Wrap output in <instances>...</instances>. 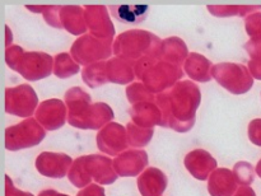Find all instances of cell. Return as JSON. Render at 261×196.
I'll return each instance as SVG.
<instances>
[{
  "instance_id": "obj_1",
  "label": "cell",
  "mask_w": 261,
  "mask_h": 196,
  "mask_svg": "<svg viewBox=\"0 0 261 196\" xmlns=\"http://www.w3.org/2000/svg\"><path fill=\"white\" fill-rule=\"evenodd\" d=\"M200 103V88L193 80L178 81L171 91L155 97V104L163 116L162 127L177 132H188L193 129Z\"/></svg>"
},
{
  "instance_id": "obj_2",
  "label": "cell",
  "mask_w": 261,
  "mask_h": 196,
  "mask_svg": "<svg viewBox=\"0 0 261 196\" xmlns=\"http://www.w3.org/2000/svg\"><path fill=\"white\" fill-rule=\"evenodd\" d=\"M68 107V124L81 130H101L114 121V109L105 102L92 103V97L81 87H73L64 94Z\"/></svg>"
},
{
  "instance_id": "obj_3",
  "label": "cell",
  "mask_w": 261,
  "mask_h": 196,
  "mask_svg": "<svg viewBox=\"0 0 261 196\" xmlns=\"http://www.w3.org/2000/svg\"><path fill=\"white\" fill-rule=\"evenodd\" d=\"M68 178L71 185L82 190L91 185L92 181L101 186L111 185L116 182L119 175L111 158L102 154H89L74 159Z\"/></svg>"
},
{
  "instance_id": "obj_4",
  "label": "cell",
  "mask_w": 261,
  "mask_h": 196,
  "mask_svg": "<svg viewBox=\"0 0 261 196\" xmlns=\"http://www.w3.org/2000/svg\"><path fill=\"white\" fill-rule=\"evenodd\" d=\"M162 40L154 33L145 30H129L120 33L114 41L112 51L115 56L138 61L143 58H157Z\"/></svg>"
},
{
  "instance_id": "obj_5",
  "label": "cell",
  "mask_w": 261,
  "mask_h": 196,
  "mask_svg": "<svg viewBox=\"0 0 261 196\" xmlns=\"http://www.w3.org/2000/svg\"><path fill=\"white\" fill-rule=\"evenodd\" d=\"M214 80L232 94H245L254 86V76L244 64L219 63L212 68Z\"/></svg>"
},
{
  "instance_id": "obj_6",
  "label": "cell",
  "mask_w": 261,
  "mask_h": 196,
  "mask_svg": "<svg viewBox=\"0 0 261 196\" xmlns=\"http://www.w3.org/2000/svg\"><path fill=\"white\" fill-rule=\"evenodd\" d=\"M46 137V129L33 117L5 129V148L10 152L28 149L40 144Z\"/></svg>"
},
{
  "instance_id": "obj_7",
  "label": "cell",
  "mask_w": 261,
  "mask_h": 196,
  "mask_svg": "<svg viewBox=\"0 0 261 196\" xmlns=\"http://www.w3.org/2000/svg\"><path fill=\"white\" fill-rule=\"evenodd\" d=\"M184 73L185 71L180 66L157 59L148 68L140 80L153 94L157 96L171 91L178 81H181Z\"/></svg>"
},
{
  "instance_id": "obj_8",
  "label": "cell",
  "mask_w": 261,
  "mask_h": 196,
  "mask_svg": "<svg viewBox=\"0 0 261 196\" xmlns=\"http://www.w3.org/2000/svg\"><path fill=\"white\" fill-rule=\"evenodd\" d=\"M112 45V42L99 40L88 33L74 41L70 47V55L79 65L88 66L99 61L109 60L110 56L114 53Z\"/></svg>"
},
{
  "instance_id": "obj_9",
  "label": "cell",
  "mask_w": 261,
  "mask_h": 196,
  "mask_svg": "<svg viewBox=\"0 0 261 196\" xmlns=\"http://www.w3.org/2000/svg\"><path fill=\"white\" fill-rule=\"evenodd\" d=\"M38 106V97L30 84H20L5 89V112L13 116L30 119L36 114Z\"/></svg>"
},
{
  "instance_id": "obj_10",
  "label": "cell",
  "mask_w": 261,
  "mask_h": 196,
  "mask_svg": "<svg viewBox=\"0 0 261 196\" xmlns=\"http://www.w3.org/2000/svg\"><path fill=\"white\" fill-rule=\"evenodd\" d=\"M25 80L37 81L54 74V58L41 51H25L17 68Z\"/></svg>"
},
{
  "instance_id": "obj_11",
  "label": "cell",
  "mask_w": 261,
  "mask_h": 196,
  "mask_svg": "<svg viewBox=\"0 0 261 196\" xmlns=\"http://www.w3.org/2000/svg\"><path fill=\"white\" fill-rule=\"evenodd\" d=\"M96 143L99 152L117 157L127 150V147H130L127 142L126 126H122L121 124L115 121L110 122L97 132Z\"/></svg>"
},
{
  "instance_id": "obj_12",
  "label": "cell",
  "mask_w": 261,
  "mask_h": 196,
  "mask_svg": "<svg viewBox=\"0 0 261 196\" xmlns=\"http://www.w3.org/2000/svg\"><path fill=\"white\" fill-rule=\"evenodd\" d=\"M83 8L87 28L91 35L99 40L114 43L115 25L110 18L107 7L105 5H86Z\"/></svg>"
},
{
  "instance_id": "obj_13",
  "label": "cell",
  "mask_w": 261,
  "mask_h": 196,
  "mask_svg": "<svg viewBox=\"0 0 261 196\" xmlns=\"http://www.w3.org/2000/svg\"><path fill=\"white\" fill-rule=\"evenodd\" d=\"M35 119L42 125L46 131L61 129L68 122V107L59 98L42 101L35 114Z\"/></svg>"
},
{
  "instance_id": "obj_14",
  "label": "cell",
  "mask_w": 261,
  "mask_h": 196,
  "mask_svg": "<svg viewBox=\"0 0 261 196\" xmlns=\"http://www.w3.org/2000/svg\"><path fill=\"white\" fill-rule=\"evenodd\" d=\"M74 160L65 153L43 152L36 158V170L48 178H63L68 176Z\"/></svg>"
},
{
  "instance_id": "obj_15",
  "label": "cell",
  "mask_w": 261,
  "mask_h": 196,
  "mask_svg": "<svg viewBox=\"0 0 261 196\" xmlns=\"http://www.w3.org/2000/svg\"><path fill=\"white\" fill-rule=\"evenodd\" d=\"M149 163V158L143 149H127L115 157L114 168L119 177H139Z\"/></svg>"
},
{
  "instance_id": "obj_16",
  "label": "cell",
  "mask_w": 261,
  "mask_h": 196,
  "mask_svg": "<svg viewBox=\"0 0 261 196\" xmlns=\"http://www.w3.org/2000/svg\"><path fill=\"white\" fill-rule=\"evenodd\" d=\"M184 164L188 172L199 181L209 180L212 173L217 170L216 158L205 149H194L185 155Z\"/></svg>"
},
{
  "instance_id": "obj_17",
  "label": "cell",
  "mask_w": 261,
  "mask_h": 196,
  "mask_svg": "<svg viewBox=\"0 0 261 196\" xmlns=\"http://www.w3.org/2000/svg\"><path fill=\"white\" fill-rule=\"evenodd\" d=\"M138 190L142 196H162L168 185V178L162 170L148 167L137 181Z\"/></svg>"
},
{
  "instance_id": "obj_18",
  "label": "cell",
  "mask_w": 261,
  "mask_h": 196,
  "mask_svg": "<svg viewBox=\"0 0 261 196\" xmlns=\"http://www.w3.org/2000/svg\"><path fill=\"white\" fill-rule=\"evenodd\" d=\"M132 122L144 129H154V126H163V116L155 102H142L133 104L129 108Z\"/></svg>"
},
{
  "instance_id": "obj_19",
  "label": "cell",
  "mask_w": 261,
  "mask_h": 196,
  "mask_svg": "<svg viewBox=\"0 0 261 196\" xmlns=\"http://www.w3.org/2000/svg\"><path fill=\"white\" fill-rule=\"evenodd\" d=\"M106 74L109 83L114 84H132L134 83L135 75V61L127 59L114 58L109 59L106 64Z\"/></svg>"
},
{
  "instance_id": "obj_20",
  "label": "cell",
  "mask_w": 261,
  "mask_h": 196,
  "mask_svg": "<svg viewBox=\"0 0 261 196\" xmlns=\"http://www.w3.org/2000/svg\"><path fill=\"white\" fill-rule=\"evenodd\" d=\"M237 181L233 171L229 168H217L208 180V192L211 196H234L237 192Z\"/></svg>"
},
{
  "instance_id": "obj_21",
  "label": "cell",
  "mask_w": 261,
  "mask_h": 196,
  "mask_svg": "<svg viewBox=\"0 0 261 196\" xmlns=\"http://www.w3.org/2000/svg\"><path fill=\"white\" fill-rule=\"evenodd\" d=\"M60 24L61 30H65L70 35H87V23L84 18V8L79 5H61L60 7Z\"/></svg>"
},
{
  "instance_id": "obj_22",
  "label": "cell",
  "mask_w": 261,
  "mask_h": 196,
  "mask_svg": "<svg viewBox=\"0 0 261 196\" xmlns=\"http://www.w3.org/2000/svg\"><path fill=\"white\" fill-rule=\"evenodd\" d=\"M189 55H190V52H189L188 45L185 43V41L181 40L177 36H172V37H167L162 40L160 52H158V59L181 68L185 64Z\"/></svg>"
},
{
  "instance_id": "obj_23",
  "label": "cell",
  "mask_w": 261,
  "mask_h": 196,
  "mask_svg": "<svg viewBox=\"0 0 261 196\" xmlns=\"http://www.w3.org/2000/svg\"><path fill=\"white\" fill-rule=\"evenodd\" d=\"M213 64L206 56L198 52H190L189 58L184 64V71L194 81L208 83L213 79L212 76Z\"/></svg>"
},
{
  "instance_id": "obj_24",
  "label": "cell",
  "mask_w": 261,
  "mask_h": 196,
  "mask_svg": "<svg viewBox=\"0 0 261 196\" xmlns=\"http://www.w3.org/2000/svg\"><path fill=\"white\" fill-rule=\"evenodd\" d=\"M111 14L115 19L126 24H138L147 18L149 7L143 4L111 5Z\"/></svg>"
},
{
  "instance_id": "obj_25",
  "label": "cell",
  "mask_w": 261,
  "mask_h": 196,
  "mask_svg": "<svg viewBox=\"0 0 261 196\" xmlns=\"http://www.w3.org/2000/svg\"><path fill=\"white\" fill-rule=\"evenodd\" d=\"M206 9L212 15L218 18H246L250 14L261 12V5H208Z\"/></svg>"
},
{
  "instance_id": "obj_26",
  "label": "cell",
  "mask_w": 261,
  "mask_h": 196,
  "mask_svg": "<svg viewBox=\"0 0 261 196\" xmlns=\"http://www.w3.org/2000/svg\"><path fill=\"white\" fill-rule=\"evenodd\" d=\"M81 71V65L68 52H61L54 56V75L59 79H68Z\"/></svg>"
},
{
  "instance_id": "obj_27",
  "label": "cell",
  "mask_w": 261,
  "mask_h": 196,
  "mask_svg": "<svg viewBox=\"0 0 261 196\" xmlns=\"http://www.w3.org/2000/svg\"><path fill=\"white\" fill-rule=\"evenodd\" d=\"M106 61H99V63L92 64V65L84 66L82 69V79L84 84L89 88H98L109 83L106 74Z\"/></svg>"
},
{
  "instance_id": "obj_28",
  "label": "cell",
  "mask_w": 261,
  "mask_h": 196,
  "mask_svg": "<svg viewBox=\"0 0 261 196\" xmlns=\"http://www.w3.org/2000/svg\"><path fill=\"white\" fill-rule=\"evenodd\" d=\"M126 134L127 142L133 149H143L152 140L154 129H144L135 125L134 122H129L126 125Z\"/></svg>"
},
{
  "instance_id": "obj_29",
  "label": "cell",
  "mask_w": 261,
  "mask_h": 196,
  "mask_svg": "<svg viewBox=\"0 0 261 196\" xmlns=\"http://www.w3.org/2000/svg\"><path fill=\"white\" fill-rule=\"evenodd\" d=\"M245 50L251 60L247 64L250 73L256 80H261V36L252 37L245 43Z\"/></svg>"
},
{
  "instance_id": "obj_30",
  "label": "cell",
  "mask_w": 261,
  "mask_h": 196,
  "mask_svg": "<svg viewBox=\"0 0 261 196\" xmlns=\"http://www.w3.org/2000/svg\"><path fill=\"white\" fill-rule=\"evenodd\" d=\"M127 101L133 104L142 103V102H155V94H153L142 81H134L129 84L125 89Z\"/></svg>"
},
{
  "instance_id": "obj_31",
  "label": "cell",
  "mask_w": 261,
  "mask_h": 196,
  "mask_svg": "<svg viewBox=\"0 0 261 196\" xmlns=\"http://www.w3.org/2000/svg\"><path fill=\"white\" fill-rule=\"evenodd\" d=\"M233 176L240 186H250L255 180L256 170L251 163L246 160H240L233 165Z\"/></svg>"
},
{
  "instance_id": "obj_32",
  "label": "cell",
  "mask_w": 261,
  "mask_h": 196,
  "mask_svg": "<svg viewBox=\"0 0 261 196\" xmlns=\"http://www.w3.org/2000/svg\"><path fill=\"white\" fill-rule=\"evenodd\" d=\"M24 52V48L20 47V46L18 45H12L10 47L5 48V61H7V65L9 66L12 70L17 71L18 65H19L20 60H22V56Z\"/></svg>"
},
{
  "instance_id": "obj_33",
  "label": "cell",
  "mask_w": 261,
  "mask_h": 196,
  "mask_svg": "<svg viewBox=\"0 0 261 196\" xmlns=\"http://www.w3.org/2000/svg\"><path fill=\"white\" fill-rule=\"evenodd\" d=\"M245 30L251 38L261 36V12H256L245 18Z\"/></svg>"
},
{
  "instance_id": "obj_34",
  "label": "cell",
  "mask_w": 261,
  "mask_h": 196,
  "mask_svg": "<svg viewBox=\"0 0 261 196\" xmlns=\"http://www.w3.org/2000/svg\"><path fill=\"white\" fill-rule=\"evenodd\" d=\"M60 7L61 5H45L43 9V19L48 25L61 30L60 24Z\"/></svg>"
},
{
  "instance_id": "obj_35",
  "label": "cell",
  "mask_w": 261,
  "mask_h": 196,
  "mask_svg": "<svg viewBox=\"0 0 261 196\" xmlns=\"http://www.w3.org/2000/svg\"><path fill=\"white\" fill-rule=\"evenodd\" d=\"M247 135L252 144L261 147V119H254L250 121L247 127Z\"/></svg>"
},
{
  "instance_id": "obj_36",
  "label": "cell",
  "mask_w": 261,
  "mask_h": 196,
  "mask_svg": "<svg viewBox=\"0 0 261 196\" xmlns=\"http://www.w3.org/2000/svg\"><path fill=\"white\" fill-rule=\"evenodd\" d=\"M155 60H157V58H150V56H147V58H143L140 59V60L135 61V75H137V78L139 79V80L142 79V76L144 75L145 71L148 70V68H149Z\"/></svg>"
},
{
  "instance_id": "obj_37",
  "label": "cell",
  "mask_w": 261,
  "mask_h": 196,
  "mask_svg": "<svg viewBox=\"0 0 261 196\" xmlns=\"http://www.w3.org/2000/svg\"><path fill=\"white\" fill-rule=\"evenodd\" d=\"M5 196H35L33 193L27 192V191H22L17 188L13 183L12 178L8 175H5Z\"/></svg>"
},
{
  "instance_id": "obj_38",
  "label": "cell",
  "mask_w": 261,
  "mask_h": 196,
  "mask_svg": "<svg viewBox=\"0 0 261 196\" xmlns=\"http://www.w3.org/2000/svg\"><path fill=\"white\" fill-rule=\"evenodd\" d=\"M76 196H106L105 193V188L103 186L98 185V183H91L87 187L82 188Z\"/></svg>"
},
{
  "instance_id": "obj_39",
  "label": "cell",
  "mask_w": 261,
  "mask_h": 196,
  "mask_svg": "<svg viewBox=\"0 0 261 196\" xmlns=\"http://www.w3.org/2000/svg\"><path fill=\"white\" fill-rule=\"evenodd\" d=\"M234 196H256V192L251 186H241L234 193Z\"/></svg>"
},
{
  "instance_id": "obj_40",
  "label": "cell",
  "mask_w": 261,
  "mask_h": 196,
  "mask_svg": "<svg viewBox=\"0 0 261 196\" xmlns=\"http://www.w3.org/2000/svg\"><path fill=\"white\" fill-rule=\"evenodd\" d=\"M13 42V33L10 31L9 25H5V48L10 47Z\"/></svg>"
},
{
  "instance_id": "obj_41",
  "label": "cell",
  "mask_w": 261,
  "mask_h": 196,
  "mask_svg": "<svg viewBox=\"0 0 261 196\" xmlns=\"http://www.w3.org/2000/svg\"><path fill=\"white\" fill-rule=\"evenodd\" d=\"M38 196H69V195H65V193H60L58 192L56 190H53V188H47V190H42L40 193H38Z\"/></svg>"
},
{
  "instance_id": "obj_42",
  "label": "cell",
  "mask_w": 261,
  "mask_h": 196,
  "mask_svg": "<svg viewBox=\"0 0 261 196\" xmlns=\"http://www.w3.org/2000/svg\"><path fill=\"white\" fill-rule=\"evenodd\" d=\"M25 8L32 13H40V14H42L43 9H45V5H25Z\"/></svg>"
},
{
  "instance_id": "obj_43",
  "label": "cell",
  "mask_w": 261,
  "mask_h": 196,
  "mask_svg": "<svg viewBox=\"0 0 261 196\" xmlns=\"http://www.w3.org/2000/svg\"><path fill=\"white\" fill-rule=\"evenodd\" d=\"M255 170H256V175L261 178V159L259 160V162H257V164H256V167H255Z\"/></svg>"
}]
</instances>
